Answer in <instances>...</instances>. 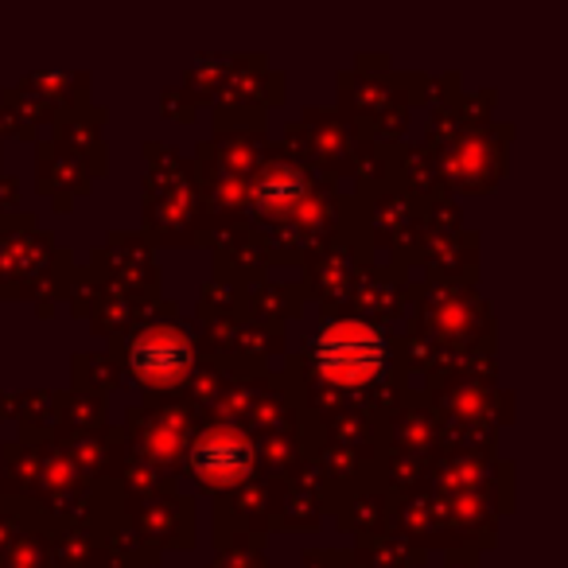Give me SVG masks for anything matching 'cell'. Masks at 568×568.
I'll use <instances>...</instances> for the list:
<instances>
[{
	"label": "cell",
	"mask_w": 568,
	"mask_h": 568,
	"mask_svg": "<svg viewBox=\"0 0 568 568\" xmlns=\"http://www.w3.org/2000/svg\"><path fill=\"white\" fill-rule=\"evenodd\" d=\"M316 366L335 386L358 389L386 371V339L363 320H335L312 343Z\"/></svg>",
	"instance_id": "obj_1"
},
{
	"label": "cell",
	"mask_w": 568,
	"mask_h": 568,
	"mask_svg": "<svg viewBox=\"0 0 568 568\" xmlns=\"http://www.w3.org/2000/svg\"><path fill=\"white\" fill-rule=\"evenodd\" d=\"M129 366L144 386H175L191 366V339L180 327H149L129 343Z\"/></svg>",
	"instance_id": "obj_2"
},
{
	"label": "cell",
	"mask_w": 568,
	"mask_h": 568,
	"mask_svg": "<svg viewBox=\"0 0 568 568\" xmlns=\"http://www.w3.org/2000/svg\"><path fill=\"white\" fill-rule=\"evenodd\" d=\"M253 459H257V452L237 428H214V433L199 436L191 448V471L206 487H234L253 471Z\"/></svg>",
	"instance_id": "obj_3"
},
{
	"label": "cell",
	"mask_w": 568,
	"mask_h": 568,
	"mask_svg": "<svg viewBox=\"0 0 568 568\" xmlns=\"http://www.w3.org/2000/svg\"><path fill=\"white\" fill-rule=\"evenodd\" d=\"M301 191H304V180L293 168H281V164L268 168L257 180V195L265 199V203H273V199H288V203H293V199H301Z\"/></svg>",
	"instance_id": "obj_4"
}]
</instances>
